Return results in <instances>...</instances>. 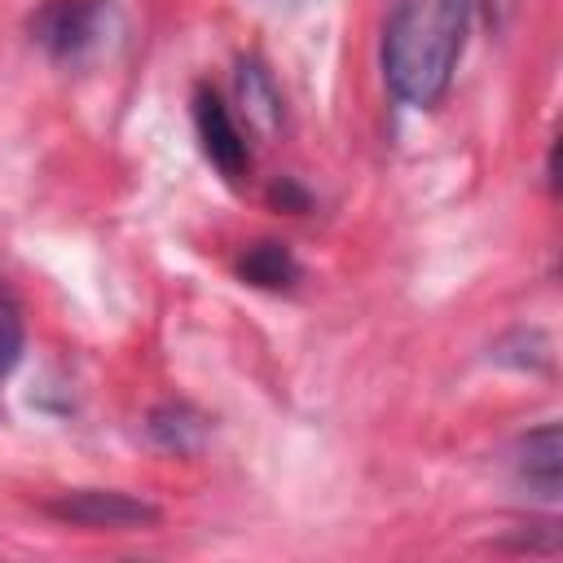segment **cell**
<instances>
[{"label": "cell", "instance_id": "cell-1", "mask_svg": "<svg viewBox=\"0 0 563 563\" xmlns=\"http://www.w3.org/2000/svg\"><path fill=\"white\" fill-rule=\"evenodd\" d=\"M475 0H391L383 22V84L400 106L431 110L449 97L466 53Z\"/></svg>", "mask_w": 563, "mask_h": 563}, {"label": "cell", "instance_id": "cell-2", "mask_svg": "<svg viewBox=\"0 0 563 563\" xmlns=\"http://www.w3.org/2000/svg\"><path fill=\"white\" fill-rule=\"evenodd\" d=\"M123 18L114 0H44L31 18V40L62 66H84L106 53Z\"/></svg>", "mask_w": 563, "mask_h": 563}, {"label": "cell", "instance_id": "cell-3", "mask_svg": "<svg viewBox=\"0 0 563 563\" xmlns=\"http://www.w3.org/2000/svg\"><path fill=\"white\" fill-rule=\"evenodd\" d=\"M44 515L70 528H92V532H136L154 528L163 510L150 497L123 493V488H66L44 501Z\"/></svg>", "mask_w": 563, "mask_h": 563}, {"label": "cell", "instance_id": "cell-4", "mask_svg": "<svg viewBox=\"0 0 563 563\" xmlns=\"http://www.w3.org/2000/svg\"><path fill=\"white\" fill-rule=\"evenodd\" d=\"M194 132H198L202 158L229 185H242L251 176V141H246V128L238 123L233 106L211 84H198L194 88Z\"/></svg>", "mask_w": 563, "mask_h": 563}, {"label": "cell", "instance_id": "cell-5", "mask_svg": "<svg viewBox=\"0 0 563 563\" xmlns=\"http://www.w3.org/2000/svg\"><path fill=\"white\" fill-rule=\"evenodd\" d=\"M510 475L519 488H528L532 497L541 501H559V471H563V457H559V422H541L532 431H523L510 453Z\"/></svg>", "mask_w": 563, "mask_h": 563}, {"label": "cell", "instance_id": "cell-6", "mask_svg": "<svg viewBox=\"0 0 563 563\" xmlns=\"http://www.w3.org/2000/svg\"><path fill=\"white\" fill-rule=\"evenodd\" d=\"M145 435H150L154 449L185 457V453H198V449L207 444L211 418H207L198 405L172 396V400H158V405L145 413Z\"/></svg>", "mask_w": 563, "mask_h": 563}, {"label": "cell", "instance_id": "cell-7", "mask_svg": "<svg viewBox=\"0 0 563 563\" xmlns=\"http://www.w3.org/2000/svg\"><path fill=\"white\" fill-rule=\"evenodd\" d=\"M233 273L255 290H295L299 277H303L295 251L277 238H260V242L242 246L238 260H233Z\"/></svg>", "mask_w": 563, "mask_h": 563}, {"label": "cell", "instance_id": "cell-8", "mask_svg": "<svg viewBox=\"0 0 563 563\" xmlns=\"http://www.w3.org/2000/svg\"><path fill=\"white\" fill-rule=\"evenodd\" d=\"M233 84H238V110L246 114V128L277 132V123H282V88H277L273 70L255 53H246V57H238Z\"/></svg>", "mask_w": 563, "mask_h": 563}, {"label": "cell", "instance_id": "cell-9", "mask_svg": "<svg viewBox=\"0 0 563 563\" xmlns=\"http://www.w3.org/2000/svg\"><path fill=\"white\" fill-rule=\"evenodd\" d=\"M22 352H26V312H22V299L9 286V277L0 273V387L22 365Z\"/></svg>", "mask_w": 563, "mask_h": 563}, {"label": "cell", "instance_id": "cell-10", "mask_svg": "<svg viewBox=\"0 0 563 563\" xmlns=\"http://www.w3.org/2000/svg\"><path fill=\"white\" fill-rule=\"evenodd\" d=\"M268 202H273L277 211H286V216H303V211L312 207V194H308L295 176H282V180L268 185Z\"/></svg>", "mask_w": 563, "mask_h": 563}]
</instances>
